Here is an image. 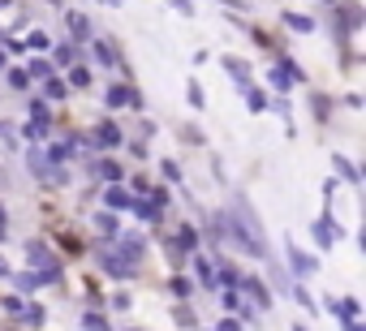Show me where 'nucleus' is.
<instances>
[{
  "instance_id": "1",
  "label": "nucleus",
  "mask_w": 366,
  "mask_h": 331,
  "mask_svg": "<svg viewBox=\"0 0 366 331\" xmlns=\"http://www.w3.org/2000/svg\"><path fill=\"white\" fill-rule=\"evenodd\" d=\"M108 103H113V108H142V95H138L134 86H113V91H108Z\"/></svg>"
},
{
  "instance_id": "2",
  "label": "nucleus",
  "mask_w": 366,
  "mask_h": 331,
  "mask_svg": "<svg viewBox=\"0 0 366 331\" xmlns=\"http://www.w3.org/2000/svg\"><path fill=\"white\" fill-rule=\"evenodd\" d=\"M315 237H319V245H336V241L345 237V228L336 224V219H319V224H315Z\"/></svg>"
},
{
  "instance_id": "3",
  "label": "nucleus",
  "mask_w": 366,
  "mask_h": 331,
  "mask_svg": "<svg viewBox=\"0 0 366 331\" xmlns=\"http://www.w3.org/2000/svg\"><path fill=\"white\" fill-rule=\"evenodd\" d=\"M103 267H108L117 280H125V275H134V267H138V262H125L121 254H103Z\"/></svg>"
},
{
  "instance_id": "4",
  "label": "nucleus",
  "mask_w": 366,
  "mask_h": 331,
  "mask_svg": "<svg viewBox=\"0 0 366 331\" xmlns=\"http://www.w3.org/2000/svg\"><path fill=\"white\" fill-rule=\"evenodd\" d=\"M103 202H108L113 211H130V207H134V198H130V194H125L121 185H113L108 194H103Z\"/></svg>"
},
{
  "instance_id": "5",
  "label": "nucleus",
  "mask_w": 366,
  "mask_h": 331,
  "mask_svg": "<svg viewBox=\"0 0 366 331\" xmlns=\"http://www.w3.org/2000/svg\"><path fill=\"white\" fill-rule=\"evenodd\" d=\"M95 142H99V146H117V142H121V129H117L113 121H103V125L95 129Z\"/></svg>"
},
{
  "instance_id": "6",
  "label": "nucleus",
  "mask_w": 366,
  "mask_h": 331,
  "mask_svg": "<svg viewBox=\"0 0 366 331\" xmlns=\"http://www.w3.org/2000/svg\"><path fill=\"white\" fill-rule=\"evenodd\" d=\"M246 293H250V297H254V301H258V306H263V310H268V306H272V293H268V289H263V284H258V280H246Z\"/></svg>"
},
{
  "instance_id": "7",
  "label": "nucleus",
  "mask_w": 366,
  "mask_h": 331,
  "mask_svg": "<svg viewBox=\"0 0 366 331\" xmlns=\"http://www.w3.org/2000/svg\"><path fill=\"white\" fill-rule=\"evenodd\" d=\"M289 262H293V271H315V258H310V254H302V250H289Z\"/></svg>"
},
{
  "instance_id": "8",
  "label": "nucleus",
  "mask_w": 366,
  "mask_h": 331,
  "mask_svg": "<svg viewBox=\"0 0 366 331\" xmlns=\"http://www.w3.org/2000/svg\"><path fill=\"white\" fill-rule=\"evenodd\" d=\"M69 30H74V39H91V22L82 13H69Z\"/></svg>"
},
{
  "instance_id": "9",
  "label": "nucleus",
  "mask_w": 366,
  "mask_h": 331,
  "mask_svg": "<svg viewBox=\"0 0 366 331\" xmlns=\"http://www.w3.org/2000/svg\"><path fill=\"white\" fill-rule=\"evenodd\" d=\"M224 69H229V74H233V78H237L241 86L250 82V65H246V61H224Z\"/></svg>"
},
{
  "instance_id": "10",
  "label": "nucleus",
  "mask_w": 366,
  "mask_h": 331,
  "mask_svg": "<svg viewBox=\"0 0 366 331\" xmlns=\"http://www.w3.org/2000/svg\"><path fill=\"white\" fill-rule=\"evenodd\" d=\"M332 163H336V173H341V177H345V181H358V173H353V163H349V159H345V155H336V159H332Z\"/></svg>"
},
{
  "instance_id": "11",
  "label": "nucleus",
  "mask_w": 366,
  "mask_h": 331,
  "mask_svg": "<svg viewBox=\"0 0 366 331\" xmlns=\"http://www.w3.org/2000/svg\"><path fill=\"white\" fill-rule=\"evenodd\" d=\"M26 138H35V142L47 138V121H30V125H26Z\"/></svg>"
},
{
  "instance_id": "12",
  "label": "nucleus",
  "mask_w": 366,
  "mask_h": 331,
  "mask_svg": "<svg viewBox=\"0 0 366 331\" xmlns=\"http://www.w3.org/2000/svg\"><path fill=\"white\" fill-rule=\"evenodd\" d=\"M332 310H336L341 318H353V314H358V301H353V297H345V301H341V306H332Z\"/></svg>"
},
{
  "instance_id": "13",
  "label": "nucleus",
  "mask_w": 366,
  "mask_h": 331,
  "mask_svg": "<svg viewBox=\"0 0 366 331\" xmlns=\"http://www.w3.org/2000/svg\"><path fill=\"white\" fill-rule=\"evenodd\" d=\"M285 22H289L293 30H310V26H315V22H310V18H297V13H285Z\"/></svg>"
},
{
  "instance_id": "14",
  "label": "nucleus",
  "mask_w": 366,
  "mask_h": 331,
  "mask_svg": "<svg viewBox=\"0 0 366 331\" xmlns=\"http://www.w3.org/2000/svg\"><path fill=\"white\" fill-rule=\"evenodd\" d=\"M69 86H78V91L91 86V74H86V69H74V74H69Z\"/></svg>"
},
{
  "instance_id": "15",
  "label": "nucleus",
  "mask_w": 366,
  "mask_h": 331,
  "mask_svg": "<svg viewBox=\"0 0 366 331\" xmlns=\"http://www.w3.org/2000/svg\"><path fill=\"white\" fill-rule=\"evenodd\" d=\"M47 99H65V82H57V78H47Z\"/></svg>"
},
{
  "instance_id": "16",
  "label": "nucleus",
  "mask_w": 366,
  "mask_h": 331,
  "mask_svg": "<svg viewBox=\"0 0 366 331\" xmlns=\"http://www.w3.org/2000/svg\"><path fill=\"white\" fill-rule=\"evenodd\" d=\"M26 78H52V69H47L43 61H30V74H26Z\"/></svg>"
},
{
  "instance_id": "17",
  "label": "nucleus",
  "mask_w": 366,
  "mask_h": 331,
  "mask_svg": "<svg viewBox=\"0 0 366 331\" xmlns=\"http://www.w3.org/2000/svg\"><path fill=\"white\" fill-rule=\"evenodd\" d=\"M194 241H198V237H194V228H181V237H177V245H181V250H194Z\"/></svg>"
},
{
  "instance_id": "18",
  "label": "nucleus",
  "mask_w": 366,
  "mask_h": 331,
  "mask_svg": "<svg viewBox=\"0 0 366 331\" xmlns=\"http://www.w3.org/2000/svg\"><path fill=\"white\" fill-rule=\"evenodd\" d=\"M95 57H99L103 65H113V47H108V43H95Z\"/></svg>"
},
{
  "instance_id": "19",
  "label": "nucleus",
  "mask_w": 366,
  "mask_h": 331,
  "mask_svg": "<svg viewBox=\"0 0 366 331\" xmlns=\"http://www.w3.org/2000/svg\"><path fill=\"white\" fill-rule=\"evenodd\" d=\"M95 228H99V233H113L117 224H113V215H95Z\"/></svg>"
},
{
  "instance_id": "20",
  "label": "nucleus",
  "mask_w": 366,
  "mask_h": 331,
  "mask_svg": "<svg viewBox=\"0 0 366 331\" xmlns=\"http://www.w3.org/2000/svg\"><path fill=\"white\" fill-rule=\"evenodd\" d=\"M198 280H202V284H216V275H212V267H207L202 258H198Z\"/></svg>"
},
{
  "instance_id": "21",
  "label": "nucleus",
  "mask_w": 366,
  "mask_h": 331,
  "mask_svg": "<svg viewBox=\"0 0 366 331\" xmlns=\"http://www.w3.org/2000/svg\"><path fill=\"white\" fill-rule=\"evenodd\" d=\"M99 173L108 177V181H121V168H117V163H99Z\"/></svg>"
},
{
  "instance_id": "22",
  "label": "nucleus",
  "mask_w": 366,
  "mask_h": 331,
  "mask_svg": "<svg viewBox=\"0 0 366 331\" xmlns=\"http://www.w3.org/2000/svg\"><path fill=\"white\" fill-rule=\"evenodd\" d=\"M263 108H268V103H263V95L250 91V112H263Z\"/></svg>"
},
{
  "instance_id": "23",
  "label": "nucleus",
  "mask_w": 366,
  "mask_h": 331,
  "mask_svg": "<svg viewBox=\"0 0 366 331\" xmlns=\"http://www.w3.org/2000/svg\"><path fill=\"white\" fill-rule=\"evenodd\" d=\"M82 327H86V331H103V318H95V314H86V318H82Z\"/></svg>"
},
{
  "instance_id": "24",
  "label": "nucleus",
  "mask_w": 366,
  "mask_h": 331,
  "mask_svg": "<svg viewBox=\"0 0 366 331\" xmlns=\"http://www.w3.org/2000/svg\"><path fill=\"white\" fill-rule=\"evenodd\" d=\"M220 280H224V284H229V289H233V284H237V280H241V275H237V271H233V267H224V271H220Z\"/></svg>"
},
{
  "instance_id": "25",
  "label": "nucleus",
  "mask_w": 366,
  "mask_h": 331,
  "mask_svg": "<svg viewBox=\"0 0 366 331\" xmlns=\"http://www.w3.org/2000/svg\"><path fill=\"white\" fill-rule=\"evenodd\" d=\"M190 103H194V108H202V86H194V82H190Z\"/></svg>"
},
{
  "instance_id": "26",
  "label": "nucleus",
  "mask_w": 366,
  "mask_h": 331,
  "mask_svg": "<svg viewBox=\"0 0 366 331\" xmlns=\"http://www.w3.org/2000/svg\"><path fill=\"white\" fill-rule=\"evenodd\" d=\"M216 331H241V323H233V318H224V323H220Z\"/></svg>"
},
{
  "instance_id": "27",
  "label": "nucleus",
  "mask_w": 366,
  "mask_h": 331,
  "mask_svg": "<svg viewBox=\"0 0 366 331\" xmlns=\"http://www.w3.org/2000/svg\"><path fill=\"white\" fill-rule=\"evenodd\" d=\"M173 5H177V9H181V13H190V0H173Z\"/></svg>"
},
{
  "instance_id": "28",
  "label": "nucleus",
  "mask_w": 366,
  "mask_h": 331,
  "mask_svg": "<svg viewBox=\"0 0 366 331\" xmlns=\"http://www.w3.org/2000/svg\"><path fill=\"white\" fill-rule=\"evenodd\" d=\"M0 65H5V52H0Z\"/></svg>"
},
{
  "instance_id": "29",
  "label": "nucleus",
  "mask_w": 366,
  "mask_h": 331,
  "mask_svg": "<svg viewBox=\"0 0 366 331\" xmlns=\"http://www.w3.org/2000/svg\"><path fill=\"white\" fill-rule=\"evenodd\" d=\"M0 275H5V262H0Z\"/></svg>"
},
{
  "instance_id": "30",
  "label": "nucleus",
  "mask_w": 366,
  "mask_h": 331,
  "mask_svg": "<svg viewBox=\"0 0 366 331\" xmlns=\"http://www.w3.org/2000/svg\"><path fill=\"white\" fill-rule=\"evenodd\" d=\"M108 5H121V0H108Z\"/></svg>"
},
{
  "instance_id": "31",
  "label": "nucleus",
  "mask_w": 366,
  "mask_h": 331,
  "mask_svg": "<svg viewBox=\"0 0 366 331\" xmlns=\"http://www.w3.org/2000/svg\"><path fill=\"white\" fill-rule=\"evenodd\" d=\"M297 331H306V327H297Z\"/></svg>"
}]
</instances>
